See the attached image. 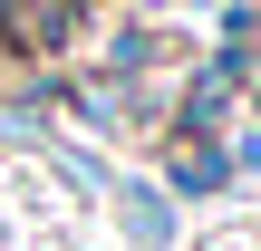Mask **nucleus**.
I'll return each mask as SVG.
<instances>
[{
    "mask_svg": "<svg viewBox=\"0 0 261 251\" xmlns=\"http://www.w3.org/2000/svg\"><path fill=\"white\" fill-rule=\"evenodd\" d=\"M0 48L29 58V0H0Z\"/></svg>",
    "mask_w": 261,
    "mask_h": 251,
    "instance_id": "1",
    "label": "nucleus"
},
{
    "mask_svg": "<svg viewBox=\"0 0 261 251\" xmlns=\"http://www.w3.org/2000/svg\"><path fill=\"white\" fill-rule=\"evenodd\" d=\"M184 184H223V164H213V145H184V164H174Z\"/></svg>",
    "mask_w": 261,
    "mask_h": 251,
    "instance_id": "2",
    "label": "nucleus"
}]
</instances>
